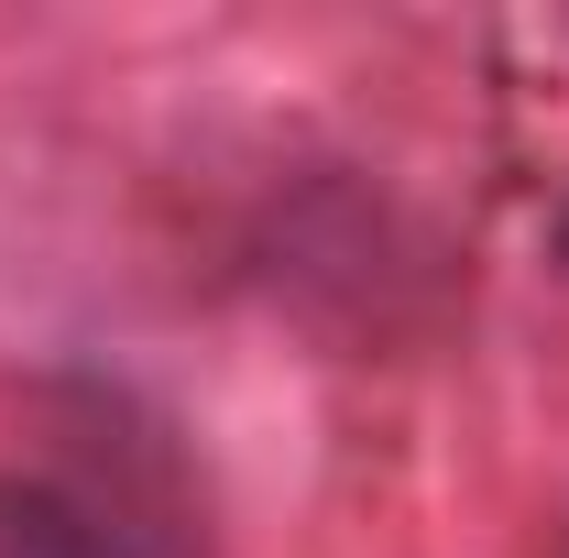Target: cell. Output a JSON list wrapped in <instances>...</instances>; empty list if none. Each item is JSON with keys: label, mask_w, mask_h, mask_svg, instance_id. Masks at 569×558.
<instances>
[{"label": "cell", "mask_w": 569, "mask_h": 558, "mask_svg": "<svg viewBox=\"0 0 569 558\" xmlns=\"http://www.w3.org/2000/svg\"><path fill=\"white\" fill-rule=\"evenodd\" d=\"M0 558H142V548L56 482H0Z\"/></svg>", "instance_id": "6da1fadb"}, {"label": "cell", "mask_w": 569, "mask_h": 558, "mask_svg": "<svg viewBox=\"0 0 569 558\" xmlns=\"http://www.w3.org/2000/svg\"><path fill=\"white\" fill-rule=\"evenodd\" d=\"M559 252H569V209H559Z\"/></svg>", "instance_id": "7a4b0ae2"}]
</instances>
